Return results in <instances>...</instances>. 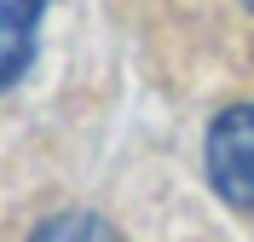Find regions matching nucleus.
Wrapping results in <instances>:
<instances>
[{"instance_id": "4", "label": "nucleus", "mask_w": 254, "mask_h": 242, "mask_svg": "<svg viewBox=\"0 0 254 242\" xmlns=\"http://www.w3.org/2000/svg\"><path fill=\"white\" fill-rule=\"evenodd\" d=\"M243 6H249V12H254V0H243Z\"/></svg>"}, {"instance_id": "2", "label": "nucleus", "mask_w": 254, "mask_h": 242, "mask_svg": "<svg viewBox=\"0 0 254 242\" xmlns=\"http://www.w3.org/2000/svg\"><path fill=\"white\" fill-rule=\"evenodd\" d=\"M47 0H0V93L23 81L35 58V35H41Z\"/></svg>"}, {"instance_id": "1", "label": "nucleus", "mask_w": 254, "mask_h": 242, "mask_svg": "<svg viewBox=\"0 0 254 242\" xmlns=\"http://www.w3.org/2000/svg\"><path fill=\"white\" fill-rule=\"evenodd\" d=\"M208 179L231 208H254V104L225 110L208 127Z\"/></svg>"}, {"instance_id": "3", "label": "nucleus", "mask_w": 254, "mask_h": 242, "mask_svg": "<svg viewBox=\"0 0 254 242\" xmlns=\"http://www.w3.org/2000/svg\"><path fill=\"white\" fill-rule=\"evenodd\" d=\"M29 242H122V231H116L110 219H98V213H58V219H47Z\"/></svg>"}]
</instances>
